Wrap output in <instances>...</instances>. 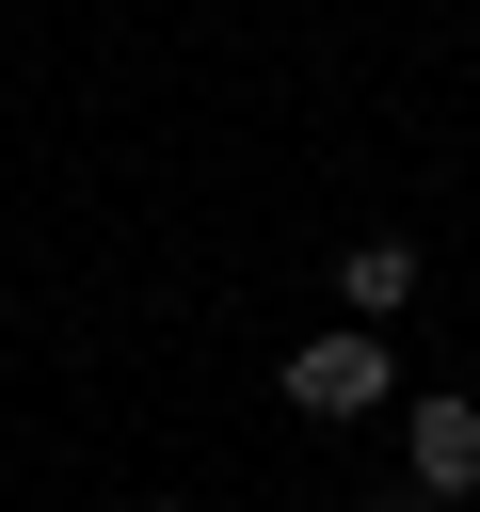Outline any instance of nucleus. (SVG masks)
Returning a JSON list of instances; mask_svg holds the SVG:
<instances>
[{
	"label": "nucleus",
	"mask_w": 480,
	"mask_h": 512,
	"mask_svg": "<svg viewBox=\"0 0 480 512\" xmlns=\"http://www.w3.org/2000/svg\"><path fill=\"white\" fill-rule=\"evenodd\" d=\"M384 384H400V368H384V336H368V320H336V336H304V352H288V400H304V416H368Z\"/></svg>",
	"instance_id": "obj_1"
},
{
	"label": "nucleus",
	"mask_w": 480,
	"mask_h": 512,
	"mask_svg": "<svg viewBox=\"0 0 480 512\" xmlns=\"http://www.w3.org/2000/svg\"><path fill=\"white\" fill-rule=\"evenodd\" d=\"M400 448H416V496H464V480H480V400L432 384V400L400 416Z\"/></svg>",
	"instance_id": "obj_2"
},
{
	"label": "nucleus",
	"mask_w": 480,
	"mask_h": 512,
	"mask_svg": "<svg viewBox=\"0 0 480 512\" xmlns=\"http://www.w3.org/2000/svg\"><path fill=\"white\" fill-rule=\"evenodd\" d=\"M336 288H352V320H400V304H416V240H352Z\"/></svg>",
	"instance_id": "obj_3"
},
{
	"label": "nucleus",
	"mask_w": 480,
	"mask_h": 512,
	"mask_svg": "<svg viewBox=\"0 0 480 512\" xmlns=\"http://www.w3.org/2000/svg\"><path fill=\"white\" fill-rule=\"evenodd\" d=\"M416 512H448V496H416Z\"/></svg>",
	"instance_id": "obj_4"
}]
</instances>
